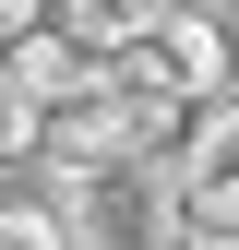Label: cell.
<instances>
[{"label":"cell","instance_id":"6da1fadb","mask_svg":"<svg viewBox=\"0 0 239 250\" xmlns=\"http://www.w3.org/2000/svg\"><path fill=\"white\" fill-rule=\"evenodd\" d=\"M60 250H191L179 238V191H167V155H120V167L60 179Z\"/></svg>","mask_w":239,"mask_h":250},{"label":"cell","instance_id":"7a4b0ae2","mask_svg":"<svg viewBox=\"0 0 239 250\" xmlns=\"http://www.w3.org/2000/svg\"><path fill=\"white\" fill-rule=\"evenodd\" d=\"M96 72L167 131V107H215V83H227V36H215V12H156V24H132L120 60H96Z\"/></svg>","mask_w":239,"mask_h":250},{"label":"cell","instance_id":"3957f363","mask_svg":"<svg viewBox=\"0 0 239 250\" xmlns=\"http://www.w3.org/2000/svg\"><path fill=\"white\" fill-rule=\"evenodd\" d=\"M36 155H48L60 179H84V167H120V155H156V119L120 96L108 72H84V83H60V96H48V131H36Z\"/></svg>","mask_w":239,"mask_h":250},{"label":"cell","instance_id":"277c9868","mask_svg":"<svg viewBox=\"0 0 239 250\" xmlns=\"http://www.w3.org/2000/svg\"><path fill=\"white\" fill-rule=\"evenodd\" d=\"M167 191H179V238L239 250V96L191 119V143L167 155Z\"/></svg>","mask_w":239,"mask_h":250},{"label":"cell","instance_id":"5b68a950","mask_svg":"<svg viewBox=\"0 0 239 250\" xmlns=\"http://www.w3.org/2000/svg\"><path fill=\"white\" fill-rule=\"evenodd\" d=\"M36 131H48V96L24 72H0V167H24V155H36Z\"/></svg>","mask_w":239,"mask_h":250},{"label":"cell","instance_id":"8992f818","mask_svg":"<svg viewBox=\"0 0 239 250\" xmlns=\"http://www.w3.org/2000/svg\"><path fill=\"white\" fill-rule=\"evenodd\" d=\"M0 250H60V214L48 203H0Z\"/></svg>","mask_w":239,"mask_h":250},{"label":"cell","instance_id":"52a82bcc","mask_svg":"<svg viewBox=\"0 0 239 250\" xmlns=\"http://www.w3.org/2000/svg\"><path fill=\"white\" fill-rule=\"evenodd\" d=\"M60 0H0V36H24V24H48Z\"/></svg>","mask_w":239,"mask_h":250},{"label":"cell","instance_id":"ba28073f","mask_svg":"<svg viewBox=\"0 0 239 250\" xmlns=\"http://www.w3.org/2000/svg\"><path fill=\"white\" fill-rule=\"evenodd\" d=\"M156 12H203V0H132V24H156Z\"/></svg>","mask_w":239,"mask_h":250}]
</instances>
